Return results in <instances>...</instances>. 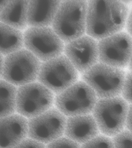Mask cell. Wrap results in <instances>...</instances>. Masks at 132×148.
<instances>
[{
	"instance_id": "cell-1",
	"label": "cell",
	"mask_w": 132,
	"mask_h": 148,
	"mask_svg": "<svg viewBox=\"0 0 132 148\" xmlns=\"http://www.w3.org/2000/svg\"><path fill=\"white\" fill-rule=\"evenodd\" d=\"M86 34L97 41L122 31L129 9L121 1H87Z\"/></svg>"
},
{
	"instance_id": "cell-2",
	"label": "cell",
	"mask_w": 132,
	"mask_h": 148,
	"mask_svg": "<svg viewBox=\"0 0 132 148\" xmlns=\"http://www.w3.org/2000/svg\"><path fill=\"white\" fill-rule=\"evenodd\" d=\"M87 5L85 0L61 1L51 27L65 44L86 34Z\"/></svg>"
},
{
	"instance_id": "cell-3",
	"label": "cell",
	"mask_w": 132,
	"mask_h": 148,
	"mask_svg": "<svg viewBox=\"0 0 132 148\" xmlns=\"http://www.w3.org/2000/svg\"><path fill=\"white\" fill-rule=\"evenodd\" d=\"M128 103L122 97L98 99L92 112L99 132L113 137L126 127Z\"/></svg>"
},
{
	"instance_id": "cell-4",
	"label": "cell",
	"mask_w": 132,
	"mask_h": 148,
	"mask_svg": "<svg viewBox=\"0 0 132 148\" xmlns=\"http://www.w3.org/2000/svg\"><path fill=\"white\" fill-rule=\"evenodd\" d=\"M126 73L123 69L98 62L84 73L82 81L92 89L98 99L119 97Z\"/></svg>"
},
{
	"instance_id": "cell-5",
	"label": "cell",
	"mask_w": 132,
	"mask_h": 148,
	"mask_svg": "<svg viewBox=\"0 0 132 148\" xmlns=\"http://www.w3.org/2000/svg\"><path fill=\"white\" fill-rule=\"evenodd\" d=\"M41 64L23 48L4 57L2 79L17 87L36 82Z\"/></svg>"
},
{
	"instance_id": "cell-6",
	"label": "cell",
	"mask_w": 132,
	"mask_h": 148,
	"mask_svg": "<svg viewBox=\"0 0 132 148\" xmlns=\"http://www.w3.org/2000/svg\"><path fill=\"white\" fill-rule=\"evenodd\" d=\"M98 100L92 89L83 81H78L56 95V108L66 117L90 114Z\"/></svg>"
},
{
	"instance_id": "cell-7",
	"label": "cell",
	"mask_w": 132,
	"mask_h": 148,
	"mask_svg": "<svg viewBox=\"0 0 132 148\" xmlns=\"http://www.w3.org/2000/svg\"><path fill=\"white\" fill-rule=\"evenodd\" d=\"M79 75L63 54L42 62L37 81L56 95L79 81Z\"/></svg>"
},
{
	"instance_id": "cell-8",
	"label": "cell",
	"mask_w": 132,
	"mask_h": 148,
	"mask_svg": "<svg viewBox=\"0 0 132 148\" xmlns=\"http://www.w3.org/2000/svg\"><path fill=\"white\" fill-rule=\"evenodd\" d=\"M55 95L38 82L17 87L16 113L27 119L42 114L53 107Z\"/></svg>"
},
{
	"instance_id": "cell-9",
	"label": "cell",
	"mask_w": 132,
	"mask_h": 148,
	"mask_svg": "<svg viewBox=\"0 0 132 148\" xmlns=\"http://www.w3.org/2000/svg\"><path fill=\"white\" fill-rule=\"evenodd\" d=\"M24 47L41 62L63 54L65 44L51 27H28L23 32Z\"/></svg>"
},
{
	"instance_id": "cell-10",
	"label": "cell",
	"mask_w": 132,
	"mask_h": 148,
	"mask_svg": "<svg viewBox=\"0 0 132 148\" xmlns=\"http://www.w3.org/2000/svg\"><path fill=\"white\" fill-rule=\"evenodd\" d=\"M67 117L52 107L40 115L28 119V137L47 144L64 135Z\"/></svg>"
},
{
	"instance_id": "cell-11",
	"label": "cell",
	"mask_w": 132,
	"mask_h": 148,
	"mask_svg": "<svg viewBox=\"0 0 132 148\" xmlns=\"http://www.w3.org/2000/svg\"><path fill=\"white\" fill-rule=\"evenodd\" d=\"M98 62L123 69L128 66L132 53V38L122 31L98 42Z\"/></svg>"
},
{
	"instance_id": "cell-12",
	"label": "cell",
	"mask_w": 132,
	"mask_h": 148,
	"mask_svg": "<svg viewBox=\"0 0 132 148\" xmlns=\"http://www.w3.org/2000/svg\"><path fill=\"white\" fill-rule=\"evenodd\" d=\"M98 42L85 34L65 45L64 55L80 75L98 62Z\"/></svg>"
},
{
	"instance_id": "cell-13",
	"label": "cell",
	"mask_w": 132,
	"mask_h": 148,
	"mask_svg": "<svg viewBox=\"0 0 132 148\" xmlns=\"http://www.w3.org/2000/svg\"><path fill=\"white\" fill-rule=\"evenodd\" d=\"M28 119L17 113L0 118V148H14L28 138Z\"/></svg>"
},
{
	"instance_id": "cell-14",
	"label": "cell",
	"mask_w": 132,
	"mask_h": 148,
	"mask_svg": "<svg viewBox=\"0 0 132 148\" xmlns=\"http://www.w3.org/2000/svg\"><path fill=\"white\" fill-rule=\"evenodd\" d=\"M99 132L96 120L90 114L67 118L65 136L80 145L94 138Z\"/></svg>"
},
{
	"instance_id": "cell-15",
	"label": "cell",
	"mask_w": 132,
	"mask_h": 148,
	"mask_svg": "<svg viewBox=\"0 0 132 148\" xmlns=\"http://www.w3.org/2000/svg\"><path fill=\"white\" fill-rule=\"evenodd\" d=\"M61 1H29L28 11V27H51Z\"/></svg>"
},
{
	"instance_id": "cell-16",
	"label": "cell",
	"mask_w": 132,
	"mask_h": 148,
	"mask_svg": "<svg viewBox=\"0 0 132 148\" xmlns=\"http://www.w3.org/2000/svg\"><path fill=\"white\" fill-rule=\"evenodd\" d=\"M29 1H9L0 13V22L23 32L28 27V11Z\"/></svg>"
},
{
	"instance_id": "cell-17",
	"label": "cell",
	"mask_w": 132,
	"mask_h": 148,
	"mask_svg": "<svg viewBox=\"0 0 132 148\" xmlns=\"http://www.w3.org/2000/svg\"><path fill=\"white\" fill-rule=\"evenodd\" d=\"M24 47L23 32L0 22V54L5 57Z\"/></svg>"
},
{
	"instance_id": "cell-18",
	"label": "cell",
	"mask_w": 132,
	"mask_h": 148,
	"mask_svg": "<svg viewBox=\"0 0 132 148\" xmlns=\"http://www.w3.org/2000/svg\"><path fill=\"white\" fill-rule=\"evenodd\" d=\"M17 87L0 79V118L16 113Z\"/></svg>"
},
{
	"instance_id": "cell-19",
	"label": "cell",
	"mask_w": 132,
	"mask_h": 148,
	"mask_svg": "<svg viewBox=\"0 0 132 148\" xmlns=\"http://www.w3.org/2000/svg\"><path fill=\"white\" fill-rule=\"evenodd\" d=\"M80 148H114L112 138L105 135H98L86 143L81 145Z\"/></svg>"
},
{
	"instance_id": "cell-20",
	"label": "cell",
	"mask_w": 132,
	"mask_h": 148,
	"mask_svg": "<svg viewBox=\"0 0 132 148\" xmlns=\"http://www.w3.org/2000/svg\"><path fill=\"white\" fill-rule=\"evenodd\" d=\"M114 148H132V133L124 130L112 138Z\"/></svg>"
},
{
	"instance_id": "cell-21",
	"label": "cell",
	"mask_w": 132,
	"mask_h": 148,
	"mask_svg": "<svg viewBox=\"0 0 132 148\" xmlns=\"http://www.w3.org/2000/svg\"><path fill=\"white\" fill-rule=\"evenodd\" d=\"M81 145L70 139L61 137L46 145V148H80Z\"/></svg>"
},
{
	"instance_id": "cell-22",
	"label": "cell",
	"mask_w": 132,
	"mask_h": 148,
	"mask_svg": "<svg viewBox=\"0 0 132 148\" xmlns=\"http://www.w3.org/2000/svg\"><path fill=\"white\" fill-rule=\"evenodd\" d=\"M121 95L128 103L132 104V72L129 71L126 73Z\"/></svg>"
},
{
	"instance_id": "cell-23",
	"label": "cell",
	"mask_w": 132,
	"mask_h": 148,
	"mask_svg": "<svg viewBox=\"0 0 132 148\" xmlns=\"http://www.w3.org/2000/svg\"><path fill=\"white\" fill-rule=\"evenodd\" d=\"M14 148H46V145L28 137Z\"/></svg>"
},
{
	"instance_id": "cell-24",
	"label": "cell",
	"mask_w": 132,
	"mask_h": 148,
	"mask_svg": "<svg viewBox=\"0 0 132 148\" xmlns=\"http://www.w3.org/2000/svg\"><path fill=\"white\" fill-rule=\"evenodd\" d=\"M126 127L127 130L132 133V104H130L129 106Z\"/></svg>"
},
{
	"instance_id": "cell-25",
	"label": "cell",
	"mask_w": 132,
	"mask_h": 148,
	"mask_svg": "<svg viewBox=\"0 0 132 148\" xmlns=\"http://www.w3.org/2000/svg\"><path fill=\"white\" fill-rule=\"evenodd\" d=\"M125 27L127 33L132 38V10L129 11Z\"/></svg>"
},
{
	"instance_id": "cell-26",
	"label": "cell",
	"mask_w": 132,
	"mask_h": 148,
	"mask_svg": "<svg viewBox=\"0 0 132 148\" xmlns=\"http://www.w3.org/2000/svg\"><path fill=\"white\" fill-rule=\"evenodd\" d=\"M4 58V56L0 54V79H2Z\"/></svg>"
},
{
	"instance_id": "cell-27",
	"label": "cell",
	"mask_w": 132,
	"mask_h": 148,
	"mask_svg": "<svg viewBox=\"0 0 132 148\" xmlns=\"http://www.w3.org/2000/svg\"><path fill=\"white\" fill-rule=\"evenodd\" d=\"M9 1H0V13L3 10L9 3Z\"/></svg>"
},
{
	"instance_id": "cell-28",
	"label": "cell",
	"mask_w": 132,
	"mask_h": 148,
	"mask_svg": "<svg viewBox=\"0 0 132 148\" xmlns=\"http://www.w3.org/2000/svg\"><path fill=\"white\" fill-rule=\"evenodd\" d=\"M128 68L129 69L130 71H129L132 72V53L131 56V57L129 63L128 65Z\"/></svg>"
}]
</instances>
